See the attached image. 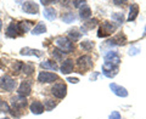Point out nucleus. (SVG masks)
I'll return each instance as SVG.
<instances>
[{
	"label": "nucleus",
	"mask_w": 146,
	"mask_h": 119,
	"mask_svg": "<svg viewBox=\"0 0 146 119\" xmlns=\"http://www.w3.org/2000/svg\"><path fill=\"white\" fill-rule=\"evenodd\" d=\"M55 44H56V46L62 50L63 52H72L73 50H74V45H73V43L71 42L68 38H66V36H57L56 39H55Z\"/></svg>",
	"instance_id": "1"
},
{
	"label": "nucleus",
	"mask_w": 146,
	"mask_h": 119,
	"mask_svg": "<svg viewBox=\"0 0 146 119\" xmlns=\"http://www.w3.org/2000/svg\"><path fill=\"white\" fill-rule=\"evenodd\" d=\"M116 29H117V24L105 21L98 30V36L99 38H106V36L111 35L113 32H116Z\"/></svg>",
	"instance_id": "2"
},
{
	"label": "nucleus",
	"mask_w": 146,
	"mask_h": 119,
	"mask_svg": "<svg viewBox=\"0 0 146 119\" xmlns=\"http://www.w3.org/2000/svg\"><path fill=\"white\" fill-rule=\"evenodd\" d=\"M77 66H78L79 73H85V71L90 69L93 67V60H91L90 56L88 55H84V56H80L78 60H77Z\"/></svg>",
	"instance_id": "3"
},
{
	"label": "nucleus",
	"mask_w": 146,
	"mask_h": 119,
	"mask_svg": "<svg viewBox=\"0 0 146 119\" xmlns=\"http://www.w3.org/2000/svg\"><path fill=\"white\" fill-rule=\"evenodd\" d=\"M16 85H17V83L11 77L3 75L0 78V89L4 91H13L16 89Z\"/></svg>",
	"instance_id": "4"
},
{
	"label": "nucleus",
	"mask_w": 146,
	"mask_h": 119,
	"mask_svg": "<svg viewBox=\"0 0 146 119\" xmlns=\"http://www.w3.org/2000/svg\"><path fill=\"white\" fill-rule=\"evenodd\" d=\"M118 71H119V67L117 65H113V63L105 62L102 65V73L107 78H115L118 74Z\"/></svg>",
	"instance_id": "5"
},
{
	"label": "nucleus",
	"mask_w": 146,
	"mask_h": 119,
	"mask_svg": "<svg viewBox=\"0 0 146 119\" xmlns=\"http://www.w3.org/2000/svg\"><path fill=\"white\" fill-rule=\"evenodd\" d=\"M51 94L55 96V97H57V99H63V97H66V95H67V86L65 83H56L54 86H52V89H51Z\"/></svg>",
	"instance_id": "6"
},
{
	"label": "nucleus",
	"mask_w": 146,
	"mask_h": 119,
	"mask_svg": "<svg viewBox=\"0 0 146 119\" xmlns=\"http://www.w3.org/2000/svg\"><path fill=\"white\" fill-rule=\"evenodd\" d=\"M124 44H127V36L123 33H119V34L113 36L111 40H107V42L105 43V46H108V48H111V46H122V45H124Z\"/></svg>",
	"instance_id": "7"
},
{
	"label": "nucleus",
	"mask_w": 146,
	"mask_h": 119,
	"mask_svg": "<svg viewBox=\"0 0 146 119\" xmlns=\"http://www.w3.org/2000/svg\"><path fill=\"white\" fill-rule=\"evenodd\" d=\"M11 106L13 111H18L21 112L26 106H27V101H26V97H22V96H16V97H12L11 99ZM12 112V114L15 113Z\"/></svg>",
	"instance_id": "8"
},
{
	"label": "nucleus",
	"mask_w": 146,
	"mask_h": 119,
	"mask_svg": "<svg viewBox=\"0 0 146 119\" xmlns=\"http://www.w3.org/2000/svg\"><path fill=\"white\" fill-rule=\"evenodd\" d=\"M32 91V81L31 80H23L18 86V96H22V97H27V96L31 95Z\"/></svg>",
	"instance_id": "9"
},
{
	"label": "nucleus",
	"mask_w": 146,
	"mask_h": 119,
	"mask_svg": "<svg viewBox=\"0 0 146 119\" xmlns=\"http://www.w3.org/2000/svg\"><path fill=\"white\" fill-rule=\"evenodd\" d=\"M22 10L25 13H29V15H36L39 12V5L34 1H26L22 5Z\"/></svg>",
	"instance_id": "10"
},
{
	"label": "nucleus",
	"mask_w": 146,
	"mask_h": 119,
	"mask_svg": "<svg viewBox=\"0 0 146 119\" xmlns=\"http://www.w3.org/2000/svg\"><path fill=\"white\" fill-rule=\"evenodd\" d=\"M57 79H58L57 74L51 72H40L38 75V81H40V83H52V81Z\"/></svg>",
	"instance_id": "11"
},
{
	"label": "nucleus",
	"mask_w": 146,
	"mask_h": 119,
	"mask_svg": "<svg viewBox=\"0 0 146 119\" xmlns=\"http://www.w3.org/2000/svg\"><path fill=\"white\" fill-rule=\"evenodd\" d=\"M105 62H110V63H113V65H117L119 66L121 63V57L118 56V54L116 51H112V50H108V51L105 54Z\"/></svg>",
	"instance_id": "12"
},
{
	"label": "nucleus",
	"mask_w": 146,
	"mask_h": 119,
	"mask_svg": "<svg viewBox=\"0 0 146 119\" xmlns=\"http://www.w3.org/2000/svg\"><path fill=\"white\" fill-rule=\"evenodd\" d=\"M110 89L112 90V93L115 94L116 96H118V97H127L128 96V91L125 88H123V86L118 85L116 83H111L110 84Z\"/></svg>",
	"instance_id": "13"
},
{
	"label": "nucleus",
	"mask_w": 146,
	"mask_h": 119,
	"mask_svg": "<svg viewBox=\"0 0 146 119\" xmlns=\"http://www.w3.org/2000/svg\"><path fill=\"white\" fill-rule=\"evenodd\" d=\"M20 27H18V23L17 22H11L10 24H9L7 29H6V35L9 38H16V36L20 34Z\"/></svg>",
	"instance_id": "14"
},
{
	"label": "nucleus",
	"mask_w": 146,
	"mask_h": 119,
	"mask_svg": "<svg viewBox=\"0 0 146 119\" xmlns=\"http://www.w3.org/2000/svg\"><path fill=\"white\" fill-rule=\"evenodd\" d=\"M21 55L23 56H36V57H42L43 56V52L38 49H31V48H23L21 49L20 51Z\"/></svg>",
	"instance_id": "15"
},
{
	"label": "nucleus",
	"mask_w": 146,
	"mask_h": 119,
	"mask_svg": "<svg viewBox=\"0 0 146 119\" xmlns=\"http://www.w3.org/2000/svg\"><path fill=\"white\" fill-rule=\"evenodd\" d=\"M73 68H74V65H73L72 60H70V58L65 60L61 66V73L62 74H70V73L73 72Z\"/></svg>",
	"instance_id": "16"
},
{
	"label": "nucleus",
	"mask_w": 146,
	"mask_h": 119,
	"mask_svg": "<svg viewBox=\"0 0 146 119\" xmlns=\"http://www.w3.org/2000/svg\"><path fill=\"white\" fill-rule=\"evenodd\" d=\"M29 109H31V112L33 113V114H42L44 112V104L40 102V101H33L31 103V106H29Z\"/></svg>",
	"instance_id": "17"
},
{
	"label": "nucleus",
	"mask_w": 146,
	"mask_h": 119,
	"mask_svg": "<svg viewBox=\"0 0 146 119\" xmlns=\"http://www.w3.org/2000/svg\"><path fill=\"white\" fill-rule=\"evenodd\" d=\"M138 13H139V5L136 3H133L130 5V9H129V16H128L127 21L128 22H131L134 21L136 17H138Z\"/></svg>",
	"instance_id": "18"
},
{
	"label": "nucleus",
	"mask_w": 146,
	"mask_h": 119,
	"mask_svg": "<svg viewBox=\"0 0 146 119\" xmlns=\"http://www.w3.org/2000/svg\"><path fill=\"white\" fill-rule=\"evenodd\" d=\"M79 16H80V18H83V20H88V18L91 16V9L86 3H84L83 5L80 6Z\"/></svg>",
	"instance_id": "19"
},
{
	"label": "nucleus",
	"mask_w": 146,
	"mask_h": 119,
	"mask_svg": "<svg viewBox=\"0 0 146 119\" xmlns=\"http://www.w3.org/2000/svg\"><path fill=\"white\" fill-rule=\"evenodd\" d=\"M46 32V27H45V24L43 23V22H39L38 24H36L33 29H32V34L33 35H39V34H43Z\"/></svg>",
	"instance_id": "20"
},
{
	"label": "nucleus",
	"mask_w": 146,
	"mask_h": 119,
	"mask_svg": "<svg viewBox=\"0 0 146 119\" xmlns=\"http://www.w3.org/2000/svg\"><path fill=\"white\" fill-rule=\"evenodd\" d=\"M43 15H44V17L46 18V20H49V21H54L55 18H56V11H55L52 7H46V9L44 10Z\"/></svg>",
	"instance_id": "21"
},
{
	"label": "nucleus",
	"mask_w": 146,
	"mask_h": 119,
	"mask_svg": "<svg viewBox=\"0 0 146 119\" xmlns=\"http://www.w3.org/2000/svg\"><path fill=\"white\" fill-rule=\"evenodd\" d=\"M32 26H33V22L32 21H22V22L18 23L21 33H26V32H28L32 28Z\"/></svg>",
	"instance_id": "22"
},
{
	"label": "nucleus",
	"mask_w": 146,
	"mask_h": 119,
	"mask_svg": "<svg viewBox=\"0 0 146 119\" xmlns=\"http://www.w3.org/2000/svg\"><path fill=\"white\" fill-rule=\"evenodd\" d=\"M40 67L44 68V69H51V71H57V66L56 63L52 61H43L40 63Z\"/></svg>",
	"instance_id": "23"
},
{
	"label": "nucleus",
	"mask_w": 146,
	"mask_h": 119,
	"mask_svg": "<svg viewBox=\"0 0 146 119\" xmlns=\"http://www.w3.org/2000/svg\"><path fill=\"white\" fill-rule=\"evenodd\" d=\"M96 23H98V20H90V21H88V22H85L84 23V27H82V32H83V34L85 33L86 30H90V29H93L95 26H96Z\"/></svg>",
	"instance_id": "24"
},
{
	"label": "nucleus",
	"mask_w": 146,
	"mask_h": 119,
	"mask_svg": "<svg viewBox=\"0 0 146 119\" xmlns=\"http://www.w3.org/2000/svg\"><path fill=\"white\" fill-rule=\"evenodd\" d=\"M80 36H82V33H79L77 29H70L68 30V38H70V40L72 42H76V40H78L80 39Z\"/></svg>",
	"instance_id": "25"
},
{
	"label": "nucleus",
	"mask_w": 146,
	"mask_h": 119,
	"mask_svg": "<svg viewBox=\"0 0 146 119\" xmlns=\"http://www.w3.org/2000/svg\"><path fill=\"white\" fill-rule=\"evenodd\" d=\"M62 21L65 22V23H72V22H74L76 21L74 13L67 12V13H65V15H62Z\"/></svg>",
	"instance_id": "26"
},
{
	"label": "nucleus",
	"mask_w": 146,
	"mask_h": 119,
	"mask_svg": "<svg viewBox=\"0 0 146 119\" xmlns=\"http://www.w3.org/2000/svg\"><path fill=\"white\" fill-rule=\"evenodd\" d=\"M51 55H52V57H54V58H56V60H62L63 56L66 55V52H63L62 50H60L58 48H55L52 51H51Z\"/></svg>",
	"instance_id": "27"
},
{
	"label": "nucleus",
	"mask_w": 146,
	"mask_h": 119,
	"mask_svg": "<svg viewBox=\"0 0 146 119\" xmlns=\"http://www.w3.org/2000/svg\"><path fill=\"white\" fill-rule=\"evenodd\" d=\"M94 42H91V40H85V42H82L80 43V48L85 50V51H90L91 49L94 48Z\"/></svg>",
	"instance_id": "28"
},
{
	"label": "nucleus",
	"mask_w": 146,
	"mask_h": 119,
	"mask_svg": "<svg viewBox=\"0 0 146 119\" xmlns=\"http://www.w3.org/2000/svg\"><path fill=\"white\" fill-rule=\"evenodd\" d=\"M112 20L116 21L118 24H121V23L124 22V15H123L122 12H116V13H113L112 15Z\"/></svg>",
	"instance_id": "29"
},
{
	"label": "nucleus",
	"mask_w": 146,
	"mask_h": 119,
	"mask_svg": "<svg viewBox=\"0 0 146 119\" xmlns=\"http://www.w3.org/2000/svg\"><path fill=\"white\" fill-rule=\"evenodd\" d=\"M33 71H34V67L32 65H29V63H25L23 67H22V72H23L25 74H27V75L32 74V72Z\"/></svg>",
	"instance_id": "30"
},
{
	"label": "nucleus",
	"mask_w": 146,
	"mask_h": 119,
	"mask_svg": "<svg viewBox=\"0 0 146 119\" xmlns=\"http://www.w3.org/2000/svg\"><path fill=\"white\" fill-rule=\"evenodd\" d=\"M44 107H45V109H46V111H51L54 107H56V102H54L52 100H45Z\"/></svg>",
	"instance_id": "31"
},
{
	"label": "nucleus",
	"mask_w": 146,
	"mask_h": 119,
	"mask_svg": "<svg viewBox=\"0 0 146 119\" xmlns=\"http://www.w3.org/2000/svg\"><path fill=\"white\" fill-rule=\"evenodd\" d=\"M0 112L1 113H7L10 112V106L5 101H0Z\"/></svg>",
	"instance_id": "32"
},
{
	"label": "nucleus",
	"mask_w": 146,
	"mask_h": 119,
	"mask_svg": "<svg viewBox=\"0 0 146 119\" xmlns=\"http://www.w3.org/2000/svg\"><path fill=\"white\" fill-rule=\"evenodd\" d=\"M22 67H23V63L20 62V61H15V63H13V66H12V69L15 72H21Z\"/></svg>",
	"instance_id": "33"
},
{
	"label": "nucleus",
	"mask_w": 146,
	"mask_h": 119,
	"mask_svg": "<svg viewBox=\"0 0 146 119\" xmlns=\"http://www.w3.org/2000/svg\"><path fill=\"white\" fill-rule=\"evenodd\" d=\"M108 119H121V114H119V112H117V111L112 112L111 114H110Z\"/></svg>",
	"instance_id": "34"
},
{
	"label": "nucleus",
	"mask_w": 146,
	"mask_h": 119,
	"mask_svg": "<svg viewBox=\"0 0 146 119\" xmlns=\"http://www.w3.org/2000/svg\"><path fill=\"white\" fill-rule=\"evenodd\" d=\"M139 52H140V49L139 48H135V46L130 48V50H129V55H138Z\"/></svg>",
	"instance_id": "35"
},
{
	"label": "nucleus",
	"mask_w": 146,
	"mask_h": 119,
	"mask_svg": "<svg viewBox=\"0 0 146 119\" xmlns=\"http://www.w3.org/2000/svg\"><path fill=\"white\" fill-rule=\"evenodd\" d=\"M84 3H86V1H79V0H76V1H73L72 4H73V6H76V7H80Z\"/></svg>",
	"instance_id": "36"
},
{
	"label": "nucleus",
	"mask_w": 146,
	"mask_h": 119,
	"mask_svg": "<svg viewBox=\"0 0 146 119\" xmlns=\"http://www.w3.org/2000/svg\"><path fill=\"white\" fill-rule=\"evenodd\" d=\"M67 81H70L72 84H77L79 80H78V78H67Z\"/></svg>",
	"instance_id": "37"
},
{
	"label": "nucleus",
	"mask_w": 146,
	"mask_h": 119,
	"mask_svg": "<svg viewBox=\"0 0 146 119\" xmlns=\"http://www.w3.org/2000/svg\"><path fill=\"white\" fill-rule=\"evenodd\" d=\"M43 4V5H49V4H55V1L54 0H42V1H40Z\"/></svg>",
	"instance_id": "38"
},
{
	"label": "nucleus",
	"mask_w": 146,
	"mask_h": 119,
	"mask_svg": "<svg viewBox=\"0 0 146 119\" xmlns=\"http://www.w3.org/2000/svg\"><path fill=\"white\" fill-rule=\"evenodd\" d=\"M112 3L115 4V5H124V4H125L127 1H118V0H113Z\"/></svg>",
	"instance_id": "39"
},
{
	"label": "nucleus",
	"mask_w": 146,
	"mask_h": 119,
	"mask_svg": "<svg viewBox=\"0 0 146 119\" xmlns=\"http://www.w3.org/2000/svg\"><path fill=\"white\" fill-rule=\"evenodd\" d=\"M1 28H3V21L0 20V30H1Z\"/></svg>",
	"instance_id": "40"
},
{
	"label": "nucleus",
	"mask_w": 146,
	"mask_h": 119,
	"mask_svg": "<svg viewBox=\"0 0 146 119\" xmlns=\"http://www.w3.org/2000/svg\"><path fill=\"white\" fill-rule=\"evenodd\" d=\"M144 35H146V27H145V30H144Z\"/></svg>",
	"instance_id": "41"
},
{
	"label": "nucleus",
	"mask_w": 146,
	"mask_h": 119,
	"mask_svg": "<svg viewBox=\"0 0 146 119\" xmlns=\"http://www.w3.org/2000/svg\"><path fill=\"white\" fill-rule=\"evenodd\" d=\"M1 119H10V118H1Z\"/></svg>",
	"instance_id": "42"
}]
</instances>
